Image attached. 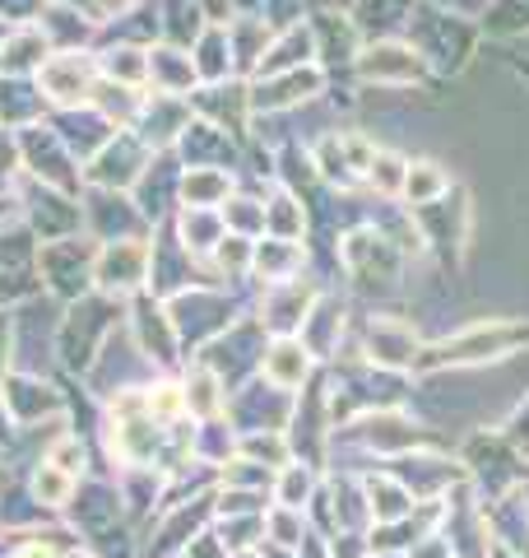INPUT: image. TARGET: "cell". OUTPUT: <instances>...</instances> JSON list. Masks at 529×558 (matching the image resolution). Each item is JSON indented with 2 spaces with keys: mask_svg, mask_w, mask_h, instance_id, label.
<instances>
[{
  "mask_svg": "<svg viewBox=\"0 0 529 558\" xmlns=\"http://www.w3.org/2000/svg\"><path fill=\"white\" fill-rule=\"evenodd\" d=\"M79 209H84V238L102 242H131V238H153L149 219L139 215V205L126 191H79Z\"/></svg>",
  "mask_w": 529,
  "mask_h": 558,
  "instance_id": "52a82bcc",
  "label": "cell"
},
{
  "mask_svg": "<svg viewBox=\"0 0 529 558\" xmlns=\"http://www.w3.org/2000/svg\"><path fill=\"white\" fill-rule=\"evenodd\" d=\"M98 75L126 89H149V47L135 43H98Z\"/></svg>",
  "mask_w": 529,
  "mask_h": 558,
  "instance_id": "2e32d148",
  "label": "cell"
},
{
  "mask_svg": "<svg viewBox=\"0 0 529 558\" xmlns=\"http://www.w3.org/2000/svg\"><path fill=\"white\" fill-rule=\"evenodd\" d=\"M42 38L51 43V51H94L102 43L98 20L84 5H65V0H47L38 14Z\"/></svg>",
  "mask_w": 529,
  "mask_h": 558,
  "instance_id": "9c48e42d",
  "label": "cell"
},
{
  "mask_svg": "<svg viewBox=\"0 0 529 558\" xmlns=\"http://www.w3.org/2000/svg\"><path fill=\"white\" fill-rule=\"evenodd\" d=\"M219 215H223V229L233 233V238H246V242H251V238H264V201L233 196V201L219 209Z\"/></svg>",
  "mask_w": 529,
  "mask_h": 558,
  "instance_id": "603a6c76",
  "label": "cell"
},
{
  "mask_svg": "<svg viewBox=\"0 0 529 558\" xmlns=\"http://www.w3.org/2000/svg\"><path fill=\"white\" fill-rule=\"evenodd\" d=\"M33 488H38V498L61 502L70 494V475H65V470H57V465H42L38 470V484H33Z\"/></svg>",
  "mask_w": 529,
  "mask_h": 558,
  "instance_id": "83f0119b",
  "label": "cell"
},
{
  "mask_svg": "<svg viewBox=\"0 0 529 558\" xmlns=\"http://www.w3.org/2000/svg\"><path fill=\"white\" fill-rule=\"evenodd\" d=\"M307 229V215L303 205H297L293 191H274V201L264 205V233L270 238H284V242H297Z\"/></svg>",
  "mask_w": 529,
  "mask_h": 558,
  "instance_id": "44dd1931",
  "label": "cell"
},
{
  "mask_svg": "<svg viewBox=\"0 0 529 558\" xmlns=\"http://www.w3.org/2000/svg\"><path fill=\"white\" fill-rule=\"evenodd\" d=\"M200 89L196 65H190V51L182 47H149V94H172V98H190Z\"/></svg>",
  "mask_w": 529,
  "mask_h": 558,
  "instance_id": "7c38bea8",
  "label": "cell"
},
{
  "mask_svg": "<svg viewBox=\"0 0 529 558\" xmlns=\"http://www.w3.org/2000/svg\"><path fill=\"white\" fill-rule=\"evenodd\" d=\"M47 465H57V470H65V475H75V470H84V447H79V438H61L57 447H51V457H47Z\"/></svg>",
  "mask_w": 529,
  "mask_h": 558,
  "instance_id": "f1b7e54d",
  "label": "cell"
},
{
  "mask_svg": "<svg viewBox=\"0 0 529 558\" xmlns=\"http://www.w3.org/2000/svg\"><path fill=\"white\" fill-rule=\"evenodd\" d=\"M38 94L47 102V112H70L88 108L98 89V51H51L38 75Z\"/></svg>",
  "mask_w": 529,
  "mask_h": 558,
  "instance_id": "3957f363",
  "label": "cell"
},
{
  "mask_svg": "<svg viewBox=\"0 0 529 558\" xmlns=\"http://www.w3.org/2000/svg\"><path fill=\"white\" fill-rule=\"evenodd\" d=\"M233 172L227 168H182V205L176 209H223L233 201Z\"/></svg>",
  "mask_w": 529,
  "mask_h": 558,
  "instance_id": "ac0fdd59",
  "label": "cell"
},
{
  "mask_svg": "<svg viewBox=\"0 0 529 558\" xmlns=\"http://www.w3.org/2000/svg\"><path fill=\"white\" fill-rule=\"evenodd\" d=\"M51 57V43L42 38L38 24H24V28H10L5 47H0V75H38L42 61Z\"/></svg>",
  "mask_w": 529,
  "mask_h": 558,
  "instance_id": "d6986e66",
  "label": "cell"
},
{
  "mask_svg": "<svg viewBox=\"0 0 529 558\" xmlns=\"http://www.w3.org/2000/svg\"><path fill=\"white\" fill-rule=\"evenodd\" d=\"M297 266H303V247H297V242H284V238L256 242L251 270H256L260 279H270V284H288Z\"/></svg>",
  "mask_w": 529,
  "mask_h": 558,
  "instance_id": "ffe728a7",
  "label": "cell"
},
{
  "mask_svg": "<svg viewBox=\"0 0 529 558\" xmlns=\"http://www.w3.org/2000/svg\"><path fill=\"white\" fill-rule=\"evenodd\" d=\"M168 229H172L176 242H182V252L190 260H209V256H214V247L223 242V233H227L219 209H176Z\"/></svg>",
  "mask_w": 529,
  "mask_h": 558,
  "instance_id": "4fadbf2b",
  "label": "cell"
},
{
  "mask_svg": "<svg viewBox=\"0 0 529 558\" xmlns=\"http://www.w3.org/2000/svg\"><path fill=\"white\" fill-rule=\"evenodd\" d=\"M94 256H98V242L94 238H61V242H38V279L47 293L57 299L79 303L94 293Z\"/></svg>",
  "mask_w": 529,
  "mask_h": 558,
  "instance_id": "7a4b0ae2",
  "label": "cell"
},
{
  "mask_svg": "<svg viewBox=\"0 0 529 558\" xmlns=\"http://www.w3.org/2000/svg\"><path fill=\"white\" fill-rule=\"evenodd\" d=\"M42 117H47V102L38 94V80L0 75V131H24Z\"/></svg>",
  "mask_w": 529,
  "mask_h": 558,
  "instance_id": "5bb4252c",
  "label": "cell"
},
{
  "mask_svg": "<svg viewBox=\"0 0 529 558\" xmlns=\"http://www.w3.org/2000/svg\"><path fill=\"white\" fill-rule=\"evenodd\" d=\"M367 172H372V186H381V191H404V178H409V168H404L395 154H377Z\"/></svg>",
  "mask_w": 529,
  "mask_h": 558,
  "instance_id": "d4e9b609",
  "label": "cell"
},
{
  "mask_svg": "<svg viewBox=\"0 0 529 558\" xmlns=\"http://www.w3.org/2000/svg\"><path fill=\"white\" fill-rule=\"evenodd\" d=\"M20 140V159H24V178L42 182V186H57L65 196H79L84 191V172H79V159L65 149V140L51 131V121H33V126L14 131Z\"/></svg>",
  "mask_w": 529,
  "mask_h": 558,
  "instance_id": "6da1fadb",
  "label": "cell"
},
{
  "mask_svg": "<svg viewBox=\"0 0 529 558\" xmlns=\"http://www.w3.org/2000/svg\"><path fill=\"white\" fill-rule=\"evenodd\" d=\"M14 196H20V219H24V229L38 238V242H61V238L84 233L79 196H65V191L42 186V182H33V178H20Z\"/></svg>",
  "mask_w": 529,
  "mask_h": 558,
  "instance_id": "277c9868",
  "label": "cell"
},
{
  "mask_svg": "<svg viewBox=\"0 0 529 558\" xmlns=\"http://www.w3.org/2000/svg\"><path fill=\"white\" fill-rule=\"evenodd\" d=\"M321 65H303V70H284V75H264L251 84V112H288L297 102H307L321 94Z\"/></svg>",
  "mask_w": 529,
  "mask_h": 558,
  "instance_id": "30bf717a",
  "label": "cell"
},
{
  "mask_svg": "<svg viewBox=\"0 0 529 558\" xmlns=\"http://www.w3.org/2000/svg\"><path fill=\"white\" fill-rule=\"evenodd\" d=\"M149 289V238L102 242L94 256V293L102 299H135Z\"/></svg>",
  "mask_w": 529,
  "mask_h": 558,
  "instance_id": "5b68a950",
  "label": "cell"
},
{
  "mask_svg": "<svg viewBox=\"0 0 529 558\" xmlns=\"http://www.w3.org/2000/svg\"><path fill=\"white\" fill-rule=\"evenodd\" d=\"M418 65H422L418 51L395 47V43H377V47H367L358 57V75L372 80V84H414Z\"/></svg>",
  "mask_w": 529,
  "mask_h": 558,
  "instance_id": "e0dca14e",
  "label": "cell"
},
{
  "mask_svg": "<svg viewBox=\"0 0 529 558\" xmlns=\"http://www.w3.org/2000/svg\"><path fill=\"white\" fill-rule=\"evenodd\" d=\"M264 373H270V381H279V387H297V381L307 377V349L297 340H279L270 354H264Z\"/></svg>",
  "mask_w": 529,
  "mask_h": 558,
  "instance_id": "7402d4cb",
  "label": "cell"
},
{
  "mask_svg": "<svg viewBox=\"0 0 529 558\" xmlns=\"http://www.w3.org/2000/svg\"><path fill=\"white\" fill-rule=\"evenodd\" d=\"M145 0H84V10L98 20V28H108V24H116V20H126L131 10H139Z\"/></svg>",
  "mask_w": 529,
  "mask_h": 558,
  "instance_id": "484cf974",
  "label": "cell"
},
{
  "mask_svg": "<svg viewBox=\"0 0 529 558\" xmlns=\"http://www.w3.org/2000/svg\"><path fill=\"white\" fill-rule=\"evenodd\" d=\"M153 154L145 149V140L135 131H116L108 145H102L94 159H88L79 172H84V191H135V182L145 178Z\"/></svg>",
  "mask_w": 529,
  "mask_h": 558,
  "instance_id": "8992f818",
  "label": "cell"
},
{
  "mask_svg": "<svg viewBox=\"0 0 529 558\" xmlns=\"http://www.w3.org/2000/svg\"><path fill=\"white\" fill-rule=\"evenodd\" d=\"M47 0H0V20H5L10 28H24V24H38Z\"/></svg>",
  "mask_w": 529,
  "mask_h": 558,
  "instance_id": "4316f807",
  "label": "cell"
},
{
  "mask_svg": "<svg viewBox=\"0 0 529 558\" xmlns=\"http://www.w3.org/2000/svg\"><path fill=\"white\" fill-rule=\"evenodd\" d=\"M441 186H446V178L436 172V163H418V168H409V178H404V191H409V201H418V205H428Z\"/></svg>",
  "mask_w": 529,
  "mask_h": 558,
  "instance_id": "cb8c5ba5",
  "label": "cell"
},
{
  "mask_svg": "<svg viewBox=\"0 0 529 558\" xmlns=\"http://www.w3.org/2000/svg\"><path fill=\"white\" fill-rule=\"evenodd\" d=\"M190 65H196L200 84H223L233 80V38H227V24H205V33L190 43Z\"/></svg>",
  "mask_w": 529,
  "mask_h": 558,
  "instance_id": "9a60e30c",
  "label": "cell"
},
{
  "mask_svg": "<svg viewBox=\"0 0 529 558\" xmlns=\"http://www.w3.org/2000/svg\"><path fill=\"white\" fill-rule=\"evenodd\" d=\"M196 121L190 112V98H172V94H145V108H139L135 135L145 140L149 154H172L176 140L186 135V126Z\"/></svg>",
  "mask_w": 529,
  "mask_h": 558,
  "instance_id": "ba28073f",
  "label": "cell"
},
{
  "mask_svg": "<svg viewBox=\"0 0 529 558\" xmlns=\"http://www.w3.org/2000/svg\"><path fill=\"white\" fill-rule=\"evenodd\" d=\"M47 121H51V131H57L61 140H65V149L79 159V168L94 159V154L108 145V140L116 135L108 121H102L94 108H70V112H47Z\"/></svg>",
  "mask_w": 529,
  "mask_h": 558,
  "instance_id": "8fae6325",
  "label": "cell"
}]
</instances>
